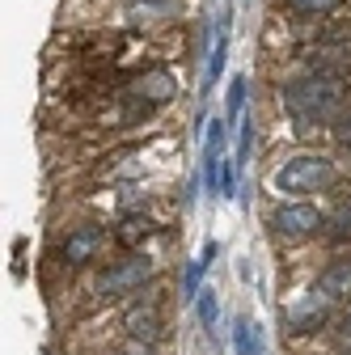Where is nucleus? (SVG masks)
Segmentation results:
<instances>
[{
    "instance_id": "20",
    "label": "nucleus",
    "mask_w": 351,
    "mask_h": 355,
    "mask_svg": "<svg viewBox=\"0 0 351 355\" xmlns=\"http://www.w3.org/2000/svg\"><path fill=\"white\" fill-rule=\"evenodd\" d=\"M110 355H153V343H140V338H127L119 351H110Z\"/></svg>"
},
{
    "instance_id": "3",
    "label": "nucleus",
    "mask_w": 351,
    "mask_h": 355,
    "mask_svg": "<svg viewBox=\"0 0 351 355\" xmlns=\"http://www.w3.org/2000/svg\"><path fill=\"white\" fill-rule=\"evenodd\" d=\"M153 279V258L148 254H127L119 258L110 271L98 275V292L102 296H127V292H136Z\"/></svg>"
},
{
    "instance_id": "11",
    "label": "nucleus",
    "mask_w": 351,
    "mask_h": 355,
    "mask_svg": "<svg viewBox=\"0 0 351 355\" xmlns=\"http://www.w3.org/2000/svg\"><path fill=\"white\" fill-rule=\"evenodd\" d=\"M326 241H351V195L334 203V211L326 216Z\"/></svg>"
},
{
    "instance_id": "2",
    "label": "nucleus",
    "mask_w": 351,
    "mask_h": 355,
    "mask_svg": "<svg viewBox=\"0 0 351 355\" xmlns=\"http://www.w3.org/2000/svg\"><path fill=\"white\" fill-rule=\"evenodd\" d=\"M334 178L339 173H334L330 157L300 153V157H292V161H284L275 169V191H284V195H314V191L334 187Z\"/></svg>"
},
{
    "instance_id": "8",
    "label": "nucleus",
    "mask_w": 351,
    "mask_h": 355,
    "mask_svg": "<svg viewBox=\"0 0 351 355\" xmlns=\"http://www.w3.org/2000/svg\"><path fill=\"white\" fill-rule=\"evenodd\" d=\"M314 292H322L326 300H347L351 296V258H339L334 266H326L314 284Z\"/></svg>"
},
{
    "instance_id": "17",
    "label": "nucleus",
    "mask_w": 351,
    "mask_h": 355,
    "mask_svg": "<svg viewBox=\"0 0 351 355\" xmlns=\"http://www.w3.org/2000/svg\"><path fill=\"white\" fill-rule=\"evenodd\" d=\"M169 89H173V80H169L165 72H153V76L144 80V94H148V102H165V98H169Z\"/></svg>"
},
{
    "instance_id": "21",
    "label": "nucleus",
    "mask_w": 351,
    "mask_h": 355,
    "mask_svg": "<svg viewBox=\"0 0 351 355\" xmlns=\"http://www.w3.org/2000/svg\"><path fill=\"white\" fill-rule=\"evenodd\" d=\"M334 334H339V343H347V347H351V309L339 318V330H334Z\"/></svg>"
},
{
    "instance_id": "1",
    "label": "nucleus",
    "mask_w": 351,
    "mask_h": 355,
    "mask_svg": "<svg viewBox=\"0 0 351 355\" xmlns=\"http://www.w3.org/2000/svg\"><path fill=\"white\" fill-rule=\"evenodd\" d=\"M288 119L296 127H322V123H334L343 114V102H347V85L339 72H322V68H309L305 76L288 80L284 94H280Z\"/></svg>"
},
{
    "instance_id": "6",
    "label": "nucleus",
    "mask_w": 351,
    "mask_h": 355,
    "mask_svg": "<svg viewBox=\"0 0 351 355\" xmlns=\"http://www.w3.org/2000/svg\"><path fill=\"white\" fill-rule=\"evenodd\" d=\"M102 241H106V233H102L98 225H80V229L64 241L60 258H64V262H72V266H80V262H89V258L102 250Z\"/></svg>"
},
{
    "instance_id": "15",
    "label": "nucleus",
    "mask_w": 351,
    "mask_h": 355,
    "mask_svg": "<svg viewBox=\"0 0 351 355\" xmlns=\"http://www.w3.org/2000/svg\"><path fill=\"white\" fill-rule=\"evenodd\" d=\"M284 5H288L296 17H326V13L343 9V0H284Z\"/></svg>"
},
{
    "instance_id": "13",
    "label": "nucleus",
    "mask_w": 351,
    "mask_h": 355,
    "mask_svg": "<svg viewBox=\"0 0 351 355\" xmlns=\"http://www.w3.org/2000/svg\"><path fill=\"white\" fill-rule=\"evenodd\" d=\"M195 318H199V326L212 334V326L221 322V300H216V288H203V292L195 296Z\"/></svg>"
},
{
    "instance_id": "19",
    "label": "nucleus",
    "mask_w": 351,
    "mask_h": 355,
    "mask_svg": "<svg viewBox=\"0 0 351 355\" xmlns=\"http://www.w3.org/2000/svg\"><path fill=\"white\" fill-rule=\"evenodd\" d=\"M334 136H339L343 148H351V110H343V114L334 119Z\"/></svg>"
},
{
    "instance_id": "12",
    "label": "nucleus",
    "mask_w": 351,
    "mask_h": 355,
    "mask_svg": "<svg viewBox=\"0 0 351 355\" xmlns=\"http://www.w3.org/2000/svg\"><path fill=\"white\" fill-rule=\"evenodd\" d=\"M233 347H237V355H262V330L241 318L237 330H233Z\"/></svg>"
},
{
    "instance_id": "10",
    "label": "nucleus",
    "mask_w": 351,
    "mask_h": 355,
    "mask_svg": "<svg viewBox=\"0 0 351 355\" xmlns=\"http://www.w3.org/2000/svg\"><path fill=\"white\" fill-rule=\"evenodd\" d=\"M225 55H229V13L221 17V34H216V47L207 55V68H203V89H212L225 72Z\"/></svg>"
},
{
    "instance_id": "7",
    "label": "nucleus",
    "mask_w": 351,
    "mask_h": 355,
    "mask_svg": "<svg viewBox=\"0 0 351 355\" xmlns=\"http://www.w3.org/2000/svg\"><path fill=\"white\" fill-rule=\"evenodd\" d=\"M123 330H127V338L157 343V338H161V313H157L153 304H136V309L123 318Z\"/></svg>"
},
{
    "instance_id": "14",
    "label": "nucleus",
    "mask_w": 351,
    "mask_h": 355,
    "mask_svg": "<svg viewBox=\"0 0 351 355\" xmlns=\"http://www.w3.org/2000/svg\"><path fill=\"white\" fill-rule=\"evenodd\" d=\"M246 98H250V80H246V76H233V80H229V98H225V114H229V123H241Z\"/></svg>"
},
{
    "instance_id": "16",
    "label": "nucleus",
    "mask_w": 351,
    "mask_h": 355,
    "mask_svg": "<svg viewBox=\"0 0 351 355\" xmlns=\"http://www.w3.org/2000/svg\"><path fill=\"white\" fill-rule=\"evenodd\" d=\"M123 225H127V229H119V241H123V245H136L140 237L153 233V220H148V216H131V220H123Z\"/></svg>"
},
{
    "instance_id": "18",
    "label": "nucleus",
    "mask_w": 351,
    "mask_h": 355,
    "mask_svg": "<svg viewBox=\"0 0 351 355\" xmlns=\"http://www.w3.org/2000/svg\"><path fill=\"white\" fill-rule=\"evenodd\" d=\"M203 148H216V153H225V123H221V119H212V127H207V140H203Z\"/></svg>"
},
{
    "instance_id": "5",
    "label": "nucleus",
    "mask_w": 351,
    "mask_h": 355,
    "mask_svg": "<svg viewBox=\"0 0 351 355\" xmlns=\"http://www.w3.org/2000/svg\"><path fill=\"white\" fill-rule=\"evenodd\" d=\"M326 304H330V300H326L322 292H314V288H309V292H305V296L288 309V330H292V334L322 330V322H326Z\"/></svg>"
},
{
    "instance_id": "9",
    "label": "nucleus",
    "mask_w": 351,
    "mask_h": 355,
    "mask_svg": "<svg viewBox=\"0 0 351 355\" xmlns=\"http://www.w3.org/2000/svg\"><path fill=\"white\" fill-rule=\"evenodd\" d=\"M351 64V38H339V42H318V47H309V68H343Z\"/></svg>"
},
{
    "instance_id": "4",
    "label": "nucleus",
    "mask_w": 351,
    "mask_h": 355,
    "mask_svg": "<svg viewBox=\"0 0 351 355\" xmlns=\"http://www.w3.org/2000/svg\"><path fill=\"white\" fill-rule=\"evenodd\" d=\"M271 233L275 237H309V233H318L322 225H326V216L314 207V203H284V207H275L271 211Z\"/></svg>"
},
{
    "instance_id": "22",
    "label": "nucleus",
    "mask_w": 351,
    "mask_h": 355,
    "mask_svg": "<svg viewBox=\"0 0 351 355\" xmlns=\"http://www.w3.org/2000/svg\"><path fill=\"white\" fill-rule=\"evenodd\" d=\"M140 5H144V9H173V0H136V9H140Z\"/></svg>"
},
{
    "instance_id": "23",
    "label": "nucleus",
    "mask_w": 351,
    "mask_h": 355,
    "mask_svg": "<svg viewBox=\"0 0 351 355\" xmlns=\"http://www.w3.org/2000/svg\"><path fill=\"white\" fill-rule=\"evenodd\" d=\"M216 254H221V245H216V241H207V245H203V254H199V258H203V262H207V266H212V262H216Z\"/></svg>"
}]
</instances>
